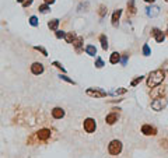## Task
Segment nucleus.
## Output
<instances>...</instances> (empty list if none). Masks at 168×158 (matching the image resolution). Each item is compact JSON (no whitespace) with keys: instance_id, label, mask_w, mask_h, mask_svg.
<instances>
[{"instance_id":"nucleus-8","label":"nucleus","mask_w":168,"mask_h":158,"mask_svg":"<svg viewBox=\"0 0 168 158\" xmlns=\"http://www.w3.org/2000/svg\"><path fill=\"white\" fill-rule=\"evenodd\" d=\"M44 70H45L44 64L39 63V62H35V63H32V66H31V73H32V74H35V76L42 74V73H44Z\"/></svg>"},{"instance_id":"nucleus-32","label":"nucleus","mask_w":168,"mask_h":158,"mask_svg":"<svg viewBox=\"0 0 168 158\" xmlns=\"http://www.w3.org/2000/svg\"><path fill=\"white\" fill-rule=\"evenodd\" d=\"M35 49H37V51H39V52H41V53H42L44 56H48V52H46V49H44L42 46H35Z\"/></svg>"},{"instance_id":"nucleus-23","label":"nucleus","mask_w":168,"mask_h":158,"mask_svg":"<svg viewBox=\"0 0 168 158\" xmlns=\"http://www.w3.org/2000/svg\"><path fill=\"white\" fill-rule=\"evenodd\" d=\"M128 11L130 14H135L136 13V8H135V0H129V3H128Z\"/></svg>"},{"instance_id":"nucleus-18","label":"nucleus","mask_w":168,"mask_h":158,"mask_svg":"<svg viewBox=\"0 0 168 158\" xmlns=\"http://www.w3.org/2000/svg\"><path fill=\"white\" fill-rule=\"evenodd\" d=\"M73 45H74V48L77 49V52H80V48H81V45H83V38H81V37H76V39L73 41Z\"/></svg>"},{"instance_id":"nucleus-33","label":"nucleus","mask_w":168,"mask_h":158,"mask_svg":"<svg viewBox=\"0 0 168 158\" xmlns=\"http://www.w3.org/2000/svg\"><path fill=\"white\" fill-rule=\"evenodd\" d=\"M66 37V34H65V31H59V30H56V38H65Z\"/></svg>"},{"instance_id":"nucleus-29","label":"nucleus","mask_w":168,"mask_h":158,"mask_svg":"<svg viewBox=\"0 0 168 158\" xmlns=\"http://www.w3.org/2000/svg\"><path fill=\"white\" fill-rule=\"evenodd\" d=\"M59 78H60V80H65V81H67V83H70V84H76V83L73 81L71 78H69L66 74H59Z\"/></svg>"},{"instance_id":"nucleus-28","label":"nucleus","mask_w":168,"mask_h":158,"mask_svg":"<svg viewBox=\"0 0 168 158\" xmlns=\"http://www.w3.org/2000/svg\"><path fill=\"white\" fill-rule=\"evenodd\" d=\"M52 64H53L55 67H58L59 70H62L63 73H65V71H66V69H65V67H63V64L60 63V62H58V60H55V62H53V63H52Z\"/></svg>"},{"instance_id":"nucleus-16","label":"nucleus","mask_w":168,"mask_h":158,"mask_svg":"<svg viewBox=\"0 0 168 158\" xmlns=\"http://www.w3.org/2000/svg\"><path fill=\"white\" fill-rule=\"evenodd\" d=\"M85 53L90 55V56H95L97 55V48L94 45H87L85 46Z\"/></svg>"},{"instance_id":"nucleus-37","label":"nucleus","mask_w":168,"mask_h":158,"mask_svg":"<svg viewBox=\"0 0 168 158\" xmlns=\"http://www.w3.org/2000/svg\"><path fill=\"white\" fill-rule=\"evenodd\" d=\"M146 3H154V0H144Z\"/></svg>"},{"instance_id":"nucleus-9","label":"nucleus","mask_w":168,"mask_h":158,"mask_svg":"<svg viewBox=\"0 0 168 158\" xmlns=\"http://www.w3.org/2000/svg\"><path fill=\"white\" fill-rule=\"evenodd\" d=\"M142 133L144 136H154V134H157V129L153 126H150V125H143Z\"/></svg>"},{"instance_id":"nucleus-27","label":"nucleus","mask_w":168,"mask_h":158,"mask_svg":"<svg viewBox=\"0 0 168 158\" xmlns=\"http://www.w3.org/2000/svg\"><path fill=\"white\" fill-rule=\"evenodd\" d=\"M143 78H144V76H140V77H137V78H135L133 81L130 83V85H132V87H136V85H137L139 83H142V81H143Z\"/></svg>"},{"instance_id":"nucleus-14","label":"nucleus","mask_w":168,"mask_h":158,"mask_svg":"<svg viewBox=\"0 0 168 158\" xmlns=\"http://www.w3.org/2000/svg\"><path fill=\"white\" fill-rule=\"evenodd\" d=\"M164 92H165V88H164V87H157V90H151V97H153V98L162 97Z\"/></svg>"},{"instance_id":"nucleus-6","label":"nucleus","mask_w":168,"mask_h":158,"mask_svg":"<svg viewBox=\"0 0 168 158\" xmlns=\"http://www.w3.org/2000/svg\"><path fill=\"white\" fill-rule=\"evenodd\" d=\"M151 35L154 37L155 42H158V44H162L164 39H165V34H164L161 30H158V28H153V30H151Z\"/></svg>"},{"instance_id":"nucleus-36","label":"nucleus","mask_w":168,"mask_h":158,"mask_svg":"<svg viewBox=\"0 0 168 158\" xmlns=\"http://www.w3.org/2000/svg\"><path fill=\"white\" fill-rule=\"evenodd\" d=\"M45 3H46V4H49V6H51V4H53V3H55V0H45Z\"/></svg>"},{"instance_id":"nucleus-5","label":"nucleus","mask_w":168,"mask_h":158,"mask_svg":"<svg viewBox=\"0 0 168 158\" xmlns=\"http://www.w3.org/2000/svg\"><path fill=\"white\" fill-rule=\"evenodd\" d=\"M85 94L92 97V98H104V97H107V91H104L101 88H87Z\"/></svg>"},{"instance_id":"nucleus-26","label":"nucleus","mask_w":168,"mask_h":158,"mask_svg":"<svg viewBox=\"0 0 168 158\" xmlns=\"http://www.w3.org/2000/svg\"><path fill=\"white\" fill-rule=\"evenodd\" d=\"M143 55L144 56H150L151 55V51H150V46L147 44H144L143 45Z\"/></svg>"},{"instance_id":"nucleus-2","label":"nucleus","mask_w":168,"mask_h":158,"mask_svg":"<svg viewBox=\"0 0 168 158\" xmlns=\"http://www.w3.org/2000/svg\"><path fill=\"white\" fill-rule=\"evenodd\" d=\"M167 105H168V99L165 97H157V98H154V101L151 102V109L160 112V111H162Z\"/></svg>"},{"instance_id":"nucleus-3","label":"nucleus","mask_w":168,"mask_h":158,"mask_svg":"<svg viewBox=\"0 0 168 158\" xmlns=\"http://www.w3.org/2000/svg\"><path fill=\"white\" fill-rule=\"evenodd\" d=\"M108 151L111 155H119L122 151V143L119 140H112L108 145Z\"/></svg>"},{"instance_id":"nucleus-35","label":"nucleus","mask_w":168,"mask_h":158,"mask_svg":"<svg viewBox=\"0 0 168 158\" xmlns=\"http://www.w3.org/2000/svg\"><path fill=\"white\" fill-rule=\"evenodd\" d=\"M121 63H122L123 66H126V63H128V55H125V56L121 59Z\"/></svg>"},{"instance_id":"nucleus-10","label":"nucleus","mask_w":168,"mask_h":158,"mask_svg":"<svg viewBox=\"0 0 168 158\" xmlns=\"http://www.w3.org/2000/svg\"><path fill=\"white\" fill-rule=\"evenodd\" d=\"M37 137H38L39 140H48L49 137H51V130L49 129H39V132L37 133Z\"/></svg>"},{"instance_id":"nucleus-20","label":"nucleus","mask_w":168,"mask_h":158,"mask_svg":"<svg viewBox=\"0 0 168 158\" xmlns=\"http://www.w3.org/2000/svg\"><path fill=\"white\" fill-rule=\"evenodd\" d=\"M88 6H90V3H88V1L80 3L78 7H77V11H80V13H81V11H87V10H88Z\"/></svg>"},{"instance_id":"nucleus-38","label":"nucleus","mask_w":168,"mask_h":158,"mask_svg":"<svg viewBox=\"0 0 168 158\" xmlns=\"http://www.w3.org/2000/svg\"><path fill=\"white\" fill-rule=\"evenodd\" d=\"M23 1H24V0H17V3H23Z\"/></svg>"},{"instance_id":"nucleus-34","label":"nucleus","mask_w":168,"mask_h":158,"mask_svg":"<svg viewBox=\"0 0 168 158\" xmlns=\"http://www.w3.org/2000/svg\"><path fill=\"white\" fill-rule=\"evenodd\" d=\"M32 4V0H24L23 1V7H30Z\"/></svg>"},{"instance_id":"nucleus-40","label":"nucleus","mask_w":168,"mask_h":158,"mask_svg":"<svg viewBox=\"0 0 168 158\" xmlns=\"http://www.w3.org/2000/svg\"><path fill=\"white\" fill-rule=\"evenodd\" d=\"M165 1H167V3H168V0H165Z\"/></svg>"},{"instance_id":"nucleus-30","label":"nucleus","mask_w":168,"mask_h":158,"mask_svg":"<svg viewBox=\"0 0 168 158\" xmlns=\"http://www.w3.org/2000/svg\"><path fill=\"white\" fill-rule=\"evenodd\" d=\"M30 24L32 27H37L38 25V18H37L35 16H31V17H30Z\"/></svg>"},{"instance_id":"nucleus-24","label":"nucleus","mask_w":168,"mask_h":158,"mask_svg":"<svg viewBox=\"0 0 168 158\" xmlns=\"http://www.w3.org/2000/svg\"><path fill=\"white\" fill-rule=\"evenodd\" d=\"M128 92V88H116V90H114L111 94H114V95H122V94H126Z\"/></svg>"},{"instance_id":"nucleus-31","label":"nucleus","mask_w":168,"mask_h":158,"mask_svg":"<svg viewBox=\"0 0 168 158\" xmlns=\"http://www.w3.org/2000/svg\"><path fill=\"white\" fill-rule=\"evenodd\" d=\"M95 67H97V69L104 67V60L101 59V57H97V60H95Z\"/></svg>"},{"instance_id":"nucleus-11","label":"nucleus","mask_w":168,"mask_h":158,"mask_svg":"<svg viewBox=\"0 0 168 158\" xmlns=\"http://www.w3.org/2000/svg\"><path fill=\"white\" fill-rule=\"evenodd\" d=\"M118 118H119L118 112H111L109 115H107V118H105V122H107L108 125H114L115 122H118Z\"/></svg>"},{"instance_id":"nucleus-15","label":"nucleus","mask_w":168,"mask_h":158,"mask_svg":"<svg viewBox=\"0 0 168 158\" xmlns=\"http://www.w3.org/2000/svg\"><path fill=\"white\" fill-rule=\"evenodd\" d=\"M119 62H121V55H119L118 52H114L109 57V63L111 64H116V63H119Z\"/></svg>"},{"instance_id":"nucleus-19","label":"nucleus","mask_w":168,"mask_h":158,"mask_svg":"<svg viewBox=\"0 0 168 158\" xmlns=\"http://www.w3.org/2000/svg\"><path fill=\"white\" fill-rule=\"evenodd\" d=\"M100 42H101V46H102L104 51H107V49H108V39H107L105 35H101V37H100Z\"/></svg>"},{"instance_id":"nucleus-21","label":"nucleus","mask_w":168,"mask_h":158,"mask_svg":"<svg viewBox=\"0 0 168 158\" xmlns=\"http://www.w3.org/2000/svg\"><path fill=\"white\" fill-rule=\"evenodd\" d=\"M49 10H51V7H49V4H46V3L45 4H41V6L38 7V11L39 13H42V14H46Z\"/></svg>"},{"instance_id":"nucleus-4","label":"nucleus","mask_w":168,"mask_h":158,"mask_svg":"<svg viewBox=\"0 0 168 158\" xmlns=\"http://www.w3.org/2000/svg\"><path fill=\"white\" fill-rule=\"evenodd\" d=\"M83 127L87 133H94L95 129H97V122L92 119V118H87V119H84V122H83Z\"/></svg>"},{"instance_id":"nucleus-39","label":"nucleus","mask_w":168,"mask_h":158,"mask_svg":"<svg viewBox=\"0 0 168 158\" xmlns=\"http://www.w3.org/2000/svg\"><path fill=\"white\" fill-rule=\"evenodd\" d=\"M167 37H168V28H167Z\"/></svg>"},{"instance_id":"nucleus-7","label":"nucleus","mask_w":168,"mask_h":158,"mask_svg":"<svg viewBox=\"0 0 168 158\" xmlns=\"http://www.w3.org/2000/svg\"><path fill=\"white\" fill-rule=\"evenodd\" d=\"M146 14L149 16L150 18H154V17H157V16L160 14V7L151 4V6H149L146 8Z\"/></svg>"},{"instance_id":"nucleus-25","label":"nucleus","mask_w":168,"mask_h":158,"mask_svg":"<svg viewBox=\"0 0 168 158\" xmlns=\"http://www.w3.org/2000/svg\"><path fill=\"white\" fill-rule=\"evenodd\" d=\"M107 13H108V8H107L105 6H100V11H98L100 17H101V18H104V17L107 16Z\"/></svg>"},{"instance_id":"nucleus-22","label":"nucleus","mask_w":168,"mask_h":158,"mask_svg":"<svg viewBox=\"0 0 168 158\" xmlns=\"http://www.w3.org/2000/svg\"><path fill=\"white\" fill-rule=\"evenodd\" d=\"M65 38H66V41H67V44H73V41L76 39V34H74V32H67Z\"/></svg>"},{"instance_id":"nucleus-1","label":"nucleus","mask_w":168,"mask_h":158,"mask_svg":"<svg viewBox=\"0 0 168 158\" xmlns=\"http://www.w3.org/2000/svg\"><path fill=\"white\" fill-rule=\"evenodd\" d=\"M164 78H165V71L161 69L158 70H154V71H151L147 77V87L149 88H154L157 85H160L162 81H164Z\"/></svg>"},{"instance_id":"nucleus-12","label":"nucleus","mask_w":168,"mask_h":158,"mask_svg":"<svg viewBox=\"0 0 168 158\" xmlns=\"http://www.w3.org/2000/svg\"><path fill=\"white\" fill-rule=\"evenodd\" d=\"M52 116L55 119H62L65 116V109H62V108H53L52 109Z\"/></svg>"},{"instance_id":"nucleus-13","label":"nucleus","mask_w":168,"mask_h":158,"mask_svg":"<svg viewBox=\"0 0 168 158\" xmlns=\"http://www.w3.org/2000/svg\"><path fill=\"white\" fill-rule=\"evenodd\" d=\"M121 16H122V10H115L114 11V14H112V25L116 27L118 23H119V18H121Z\"/></svg>"},{"instance_id":"nucleus-17","label":"nucleus","mask_w":168,"mask_h":158,"mask_svg":"<svg viewBox=\"0 0 168 158\" xmlns=\"http://www.w3.org/2000/svg\"><path fill=\"white\" fill-rule=\"evenodd\" d=\"M48 27L51 28L52 31H56V30H58V27H59V20H58V18L51 20V21L48 23Z\"/></svg>"}]
</instances>
